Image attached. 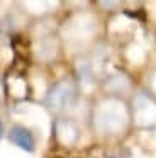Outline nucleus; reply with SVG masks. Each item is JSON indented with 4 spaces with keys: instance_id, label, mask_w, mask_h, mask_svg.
Masks as SVG:
<instances>
[{
    "instance_id": "obj_2",
    "label": "nucleus",
    "mask_w": 156,
    "mask_h": 158,
    "mask_svg": "<svg viewBox=\"0 0 156 158\" xmlns=\"http://www.w3.org/2000/svg\"><path fill=\"white\" fill-rule=\"evenodd\" d=\"M10 141L27 153H32L36 150V141H34L32 133L22 126H14L10 129Z\"/></svg>"
},
{
    "instance_id": "obj_1",
    "label": "nucleus",
    "mask_w": 156,
    "mask_h": 158,
    "mask_svg": "<svg viewBox=\"0 0 156 158\" xmlns=\"http://www.w3.org/2000/svg\"><path fill=\"white\" fill-rule=\"evenodd\" d=\"M76 99V85L73 80L63 78L56 82L49 89L46 95V106L49 107L53 112H61L66 107H70Z\"/></svg>"
},
{
    "instance_id": "obj_4",
    "label": "nucleus",
    "mask_w": 156,
    "mask_h": 158,
    "mask_svg": "<svg viewBox=\"0 0 156 158\" xmlns=\"http://www.w3.org/2000/svg\"><path fill=\"white\" fill-rule=\"evenodd\" d=\"M0 97H2V85H0Z\"/></svg>"
},
{
    "instance_id": "obj_3",
    "label": "nucleus",
    "mask_w": 156,
    "mask_h": 158,
    "mask_svg": "<svg viewBox=\"0 0 156 158\" xmlns=\"http://www.w3.org/2000/svg\"><path fill=\"white\" fill-rule=\"evenodd\" d=\"M2 134H3V127H2V123H0V138H2Z\"/></svg>"
}]
</instances>
